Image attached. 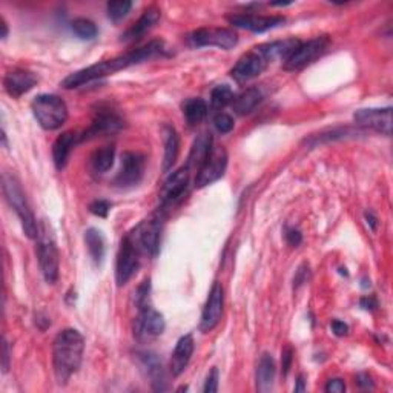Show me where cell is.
I'll use <instances>...</instances> for the list:
<instances>
[{
  "label": "cell",
  "instance_id": "cell-43",
  "mask_svg": "<svg viewBox=\"0 0 393 393\" xmlns=\"http://www.w3.org/2000/svg\"><path fill=\"white\" fill-rule=\"evenodd\" d=\"M309 280V266L307 265H303L295 274V278H294V287H300L301 285L307 283Z\"/></svg>",
  "mask_w": 393,
  "mask_h": 393
},
{
  "label": "cell",
  "instance_id": "cell-20",
  "mask_svg": "<svg viewBox=\"0 0 393 393\" xmlns=\"http://www.w3.org/2000/svg\"><path fill=\"white\" fill-rule=\"evenodd\" d=\"M195 350V342L193 335H185L181 337L177 342V346L173 352V357H170L169 362V370L173 377H180L186 370L188 364L190 362V358L194 355Z\"/></svg>",
  "mask_w": 393,
  "mask_h": 393
},
{
  "label": "cell",
  "instance_id": "cell-5",
  "mask_svg": "<svg viewBox=\"0 0 393 393\" xmlns=\"http://www.w3.org/2000/svg\"><path fill=\"white\" fill-rule=\"evenodd\" d=\"M37 258L45 281L49 285H54L58 280L60 255L54 234L46 221L40 223V230L37 237Z\"/></svg>",
  "mask_w": 393,
  "mask_h": 393
},
{
  "label": "cell",
  "instance_id": "cell-37",
  "mask_svg": "<svg viewBox=\"0 0 393 393\" xmlns=\"http://www.w3.org/2000/svg\"><path fill=\"white\" fill-rule=\"evenodd\" d=\"M149 292H150V281L149 278L143 281V285L140 286L136 292V303L138 306V309H143L149 305Z\"/></svg>",
  "mask_w": 393,
  "mask_h": 393
},
{
  "label": "cell",
  "instance_id": "cell-33",
  "mask_svg": "<svg viewBox=\"0 0 393 393\" xmlns=\"http://www.w3.org/2000/svg\"><path fill=\"white\" fill-rule=\"evenodd\" d=\"M234 98H235V94L233 88L228 85H218L213 89V93H210V106H213V109L215 111L223 109L225 106L233 103Z\"/></svg>",
  "mask_w": 393,
  "mask_h": 393
},
{
  "label": "cell",
  "instance_id": "cell-2",
  "mask_svg": "<svg viewBox=\"0 0 393 393\" xmlns=\"http://www.w3.org/2000/svg\"><path fill=\"white\" fill-rule=\"evenodd\" d=\"M85 350L83 335L76 329L58 332L53 342L54 375L60 386H65L82 366Z\"/></svg>",
  "mask_w": 393,
  "mask_h": 393
},
{
  "label": "cell",
  "instance_id": "cell-16",
  "mask_svg": "<svg viewBox=\"0 0 393 393\" xmlns=\"http://www.w3.org/2000/svg\"><path fill=\"white\" fill-rule=\"evenodd\" d=\"M229 24L252 33H265L286 24L285 16H257V14H233L228 17Z\"/></svg>",
  "mask_w": 393,
  "mask_h": 393
},
{
  "label": "cell",
  "instance_id": "cell-22",
  "mask_svg": "<svg viewBox=\"0 0 393 393\" xmlns=\"http://www.w3.org/2000/svg\"><path fill=\"white\" fill-rule=\"evenodd\" d=\"M78 142H82V138H80V134L74 133V131H66V133L57 137L53 145V160L58 170H62L66 166L68 158Z\"/></svg>",
  "mask_w": 393,
  "mask_h": 393
},
{
  "label": "cell",
  "instance_id": "cell-44",
  "mask_svg": "<svg viewBox=\"0 0 393 393\" xmlns=\"http://www.w3.org/2000/svg\"><path fill=\"white\" fill-rule=\"evenodd\" d=\"M9 364H11V349H9V342L4 338V346H2V369L6 374L9 370Z\"/></svg>",
  "mask_w": 393,
  "mask_h": 393
},
{
  "label": "cell",
  "instance_id": "cell-27",
  "mask_svg": "<svg viewBox=\"0 0 393 393\" xmlns=\"http://www.w3.org/2000/svg\"><path fill=\"white\" fill-rule=\"evenodd\" d=\"M214 146V140H213V136H210L209 133H203L200 134L195 142L193 145V148H190V154L188 157V163L186 166L190 169V170H198L200 166L205 163L206 157L209 155L210 149H213Z\"/></svg>",
  "mask_w": 393,
  "mask_h": 393
},
{
  "label": "cell",
  "instance_id": "cell-11",
  "mask_svg": "<svg viewBox=\"0 0 393 393\" xmlns=\"http://www.w3.org/2000/svg\"><path fill=\"white\" fill-rule=\"evenodd\" d=\"M146 158L143 154L126 150L122 155V168L114 178V185L120 189H129L137 186L145 175Z\"/></svg>",
  "mask_w": 393,
  "mask_h": 393
},
{
  "label": "cell",
  "instance_id": "cell-17",
  "mask_svg": "<svg viewBox=\"0 0 393 393\" xmlns=\"http://www.w3.org/2000/svg\"><path fill=\"white\" fill-rule=\"evenodd\" d=\"M267 62L265 57L261 56L257 49L250 51L238 58L235 66L230 69V77H233L238 83H246L249 80L258 77L267 68Z\"/></svg>",
  "mask_w": 393,
  "mask_h": 393
},
{
  "label": "cell",
  "instance_id": "cell-39",
  "mask_svg": "<svg viewBox=\"0 0 393 393\" xmlns=\"http://www.w3.org/2000/svg\"><path fill=\"white\" fill-rule=\"evenodd\" d=\"M218 381H220L218 369H217V367H213V370L209 372V375H208V378H206L203 392H205V393H215V392H218Z\"/></svg>",
  "mask_w": 393,
  "mask_h": 393
},
{
  "label": "cell",
  "instance_id": "cell-8",
  "mask_svg": "<svg viewBox=\"0 0 393 393\" xmlns=\"http://www.w3.org/2000/svg\"><path fill=\"white\" fill-rule=\"evenodd\" d=\"M228 168V153L223 146H213L205 163L200 166L195 175V188L203 189L215 183L225 175Z\"/></svg>",
  "mask_w": 393,
  "mask_h": 393
},
{
  "label": "cell",
  "instance_id": "cell-40",
  "mask_svg": "<svg viewBox=\"0 0 393 393\" xmlns=\"http://www.w3.org/2000/svg\"><path fill=\"white\" fill-rule=\"evenodd\" d=\"M292 361H294V350L287 346L283 352H281V370H283L285 377H287V374H289Z\"/></svg>",
  "mask_w": 393,
  "mask_h": 393
},
{
  "label": "cell",
  "instance_id": "cell-10",
  "mask_svg": "<svg viewBox=\"0 0 393 393\" xmlns=\"http://www.w3.org/2000/svg\"><path fill=\"white\" fill-rule=\"evenodd\" d=\"M140 255H142V252L137 249L133 240L126 235L122 240V245H120L117 254L116 281L118 286H125L136 275V272L140 267Z\"/></svg>",
  "mask_w": 393,
  "mask_h": 393
},
{
  "label": "cell",
  "instance_id": "cell-36",
  "mask_svg": "<svg viewBox=\"0 0 393 393\" xmlns=\"http://www.w3.org/2000/svg\"><path fill=\"white\" fill-rule=\"evenodd\" d=\"M214 126L220 134H228L234 129V118L226 113H217L214 116Z\"/></svg>",
  "mask_w": 393,
  "mask_h": 393
},
{
  "label": "cell",
  "instance_id": "cell-48",
  "mask_svg": "<svg viewBox=\"0 0 393 393\" xmlns=\"http://www.w3.org/2000/svg\"><path fill=\"white\" fill-rule=\"evenodd\" d=\"M359 305L364 310H375L378 307V301L375 297H364V298H361Z\"/></svg>",
  "mask_w": 393,
  "mask_h": 393
},
{
  "label": "cell",
  "instance_id": "cell-19",
  "mask_svg": "<svg viewBox=\"0 0 393 393\" xmlns=\"http://www.w3.org/2000/svg\"><path fill=\"white\" fill-rule=\"evenodd\" d=\"M37 83H39V77L34 73L28 71V69H24V68L11 69V71H8L5 74V78H4L5 91L14 98L22 97L24 94L28 93V91H31Z\"/></svg>",
  "mask_w": 393,
  "mask_h": 393
},
{
  "label": "cell",
  "instance_id": "cell-47",
  "mask_svg": "<svg viewBox=\"0 0 393 393\" xmlns=\"http://www.w3.org/2000/svg\"><path fill=\"white\" fill-rule=\"evenodd\" d=\"M357 384L361 389H369V390L374 389V381H372V378L367 374H359L357 378Z\"/></svg>",
  "mask_w": 393,
  "mask_h": 393
},
{
  "label": "cell",
  "instance_id": "cell-42",
  "mask_svg": "<svg viewBox=\"0 0 393 393\" xmlns=\"http://www.w3.org/2000/svg\"><path fill=\"white\" fill-rule=\"evenodd\" d=\"M325 390L329 393H342L346 390V382L341 378H332L327 381Z\"/></svg>",
  "mask_w": 393,
  "mask_h": 393
},
{
  "label": "cell",
  "instance_id": "cell-23",
  "mask_svg": "<svg viewBox=\"0 0 393 393\" xmlns=\"http://www.w3.org/2000/svg\"><path fill=\"white\" fill-rule=\"evenodd\" d=\"M160 19H161V13L158 8H155V6L148 8L146 11L142 14V17H140L137 22L122 36V40L123 42H133V40L142 39L146 33H149L150 29H153L160 22Z\"/></svg>",
  "mask_w": 393,
  "mask_h": 393
},
{
  "label": "cell",
  "instance_id": "cell-29",
  "mask_svg": "<svg viewBox=\"0 0 393 393\" xmlns=\"http://www.w3.org/2000/svg\"><path fill=\"white\" fill-rule=\"evenodd\" d=\"M261 100H263V94L258 88H247L241 94L235 96L233 108L238 116H246L261 103Z\"/></svg>",
  "mask_w": 393,
  "mask_h": 393
},
{
  "label": "cell",
  "instance_id": "cell-15",
  "mask_svg": "<svg viewBox=\"0 0 393 393\" xmlns=\"http://www.w3.org/2000/svg\"><path fill=\"white\" fill-rule=\"evenodd\" d=\"M166 322L163 315L157 312L153 306L138 309V317L136 320L134 334L140 340H150L160 337L165 332Z\"/></svg>",
  "mask_w": 393,
  "mask_h": 393
},
{
  "label": "cell",
  "instance_id": "cell-34",
  "mask_svg": "<svg viewBox=\"0 0 393 393\" xmlns=\"http://www.w3.org/2000/svg\"><path fill=\"white\" fill-rule=\"evenodd\" d=\"M71 28H73L74 34L80 39H83V40H93L98 34L97 25L93 22V20L85 19V17L76 19L73 22V25H71Z\"/></svg>",
  "mask_w": 393,
  "mask_h": 393
},
{
  "label": "cell",
  "instance_id": "cell-32",
  "mask_svg": "<svg viewBox=\"0 0 393 393\" xmlns=\"http://www.w3.org/2000/svg\"><path fill=\"white\" fill-rule=\"evenodd\" d=\"M114 158H116V146L108 145V146H103L102 149L96 150L93 158H91V163H93V169L96 173L105 174L114 166Z\"/></svg>",
  "mask_w": 393,
  "mask_h": 393
},
{
  "label": "cell",
  "instance_id": "cell-7",
  "mask_svg": "<svg viewBox=\"0 0 393 393\" xmlns=\"http://www.w3.org/2000/svg\"><path fill=\"white\" fill-rule=\"evenodd\" d=\"M133 240L137 249L149 257H157L160 250V238H161V220L154 215L136 226L133 233L128 234Z\"/></svg>",
  "mask_w": 393,
  "mask_h": 393
},
{
  "label": "cell",
  "instance_id": "cell-9",
  "mask_svg": "<svg viewBox=\"0 0 393 393\" xmlns=\"http://www.w3.org/2000/svg\"><path fill=\"white\" fill-rule=\"evenodd\" d=\"M189 44L193 46H217L221 49H233L238 44V34L229 28H200L190 33Z\"/></svg>",
  "mask_w": 393,
  "mask_h": 393
},
{
  "label": "cell",
  "instance_id": "cell-18",
  "mask_svg": "<svg viewBox=\"0 0 393 393\" xmlns=\"http://www.w3.org/2000/svg\"><path fill=\"white\" fill-rule=\"evenodd\" d=\"M123 128V118L120 117L116 111L113 109H100L97 111V114L93 120V123L85 131V133L80 136V138L89 140L98 136H108V134H114L117 131Z\"/></svg>",
  "mask_w": 393,
  "mask_h": 393
},
{
  "label": "cell",
  "instance_id": "cell-24",
  "mask_svg": "<svg viewBox=\"0 0 393 393\" xmlns=\"http://www.w3.org/2000/svg\"><path fill=\"white\" fill-rule=\"evenodd\" d=\"M140 361H142V366L148 372V377L150 378V384L153 389L157 392L166 390V379H165V372L163 364H161L160 358L153 354V352H140L138 354Z\"/></svg>",
  "mask_w": 393,
  "mask_h": 393
},
{
  "label": "cell",
  "instance_id": "cell-3",
  "mask_svg": "<svg viewBox=\"0 0 393 393\" xmlns=\"http://www.w3.org/2000/svg\"><path fill=\"white\" fill-rule=\"evenodd\" d=\"M2 193L6 203L17 214L20 223H22L25 235L31 240H37L40 225H37V220L33 214L31 206L28 205L22 185H20V181L16 178V175L8 173L2 175Z\"/></svg>",
  "mask_w": 393,
  "mask_h": 393
},
{
  "label": "cell",
  "instance_id": "cell-6",
  "mask_svg": "<svg viewBox=\"0 0 393 393\" xmlns=\"http://www.w3.org/2000/svg\"><path fill=\"white\" fill-rule=\"evenodd\" d=\"M329 45L330 40L327 36H318L307 40V42H301L295 51L285 60L283 68L286 71H300L325 54Z\"/></svg>",
  "mask_w": 393,
  "mask_h": 393
},
{
  "label": "cell",
  "instance_id": "cell-1",
  "mask_svg": "<svg viewBox=\"0 0 393 393\" xmlns=\"http://www.w3.org/2000/svg\"><path fill=\"white\" fill-rule=\"evenodd\" d=\"M166 45L163 40H150L146 45L140 46L133 51L125 53L122 56H117L114 58L103 60V62H98L91 65L88 68L80 69L73 74H69L63 82L62 86L65 89H74L80 88L86 83L94 82V80H100L108 76H113L122 69H126L129 66H134L138 63H143L146 60H153L161 56H166Z\"/></svg>",
  "mask_w": 393,
  "mask_h": 393
},
{
  "label": "cell",
  "instance_id": "cell-35",
  "mask_svg": "<svg viewBox=\"0 0 393 393\" xmlns=\"http://www.w3.org/2000/svg\"><path fill=\"white\" fill-rule=\"evenodd\" d=\"M131 8H133V2H131V0H113V2H108L106 5L108 17L113 20V22H118V20H122L128 16Z\"/></svg>",
  "mask_w": 393,
  "mask_h": 393
},
{
  "label": "cell",
  "instance_id": "cell-25",
  "mask_svg": "<svg viewBox=\"0 0 393 393\" xmlns=\"http://www.w3.org/2000/svg\"><path fill=\"white\" fill-rule=\"evenodd\" d=\"M366 131H362L361 128H352V126H344V128H332L327 131H322V133L306 138V143L309 146H318L322 143H330L335 142V140H346V138H355L364 134Z\"/></svg>",
  "mask_w": 393,
  "mask_h": 393
},
{
  "label": "cell",
  "instance_id": "cell-50",
  "mask_svg": "<svg viewBox=\"0 0 393 393\" xmlns=\"http://www.w3.org/2000/svg\"><path fill=\"white\" fill-rule=\"evenodd\" d=\"M2 28H4V33H2V39L5 40L8 37V24L5 22V19H2Z\"/></svg>",
  "mask_w": 393,
  "mask_h": 393
},
{
  "label": "cell",
  "instance_id": "cell-46",
  "mask_svg": "<svg viewBox=\"0 0 393 393\" xmlns=\"http://www.w3.org/2000/svg\"><path fill=\"white\" fill-rule=\"evenodd\" d=\"M364 218H366V223H367V226L372 229V233H377L378 225H379L378 217H377L374 213H372V210H366Z\"/></svg>",
  "mask_w": 393,
  "mask_h": 393
},
{
  "label": "cell",
  "instance_id": "cell-14",
  "mask_svg": "<svg viewBox=\"0 0 393 393\" xmlns=\"http://www.w3.org/2000/svg\"><path fill=\"white\" fill-rule=\"evenodd\" d=\"M189 178L190 169L188 166H181L165 180V183L160 190L161 208L174 206L177 201L183 198L189 186Z\"/></svg>",
  "mask_w": 393,
  "mask_h": 393
},
{
  "label": "cell",
  "instance_id": "cell-49",
  "mask_svg": "<svg viewBox=\"0 0 393 393\" xmlns=\"http://www.w3.org/2000/svg\"><path fill=\"white\" fill-rule=\"evenodd\" d=\"M295 392H305L306 390V381H305V375H300L297 379V386L294 389Z\"/></svg>",
  "mask_w": 393,
  "mask_h": 393
},
{
  "label": "cell",
  "instance_id": "cell-12",
  "mask_svg": "<svg viewBox=\"0 0 393 393\" xmlns=\"http://www.w3.org/2000/svg\"><path fill=\"white\" fill-rule=\"evenodd\" d=\"M354 120L362 131H375L386 137L392 136V108H367L358 109Z\"/></svg>",
  "mask_w": 393,
  "mask_h": 393
},
{
  "label": "cell",
  "instance_id": "cell-38",
  "mask_svg": "<svg viewBox=\"0 0 393 393\" xmlns=\"http://www.w3.org/2000/svg\"><path fill=\"white\" fill-rule=\"evenodd\" d=\"M111 210V203L106 200H96L89 205V213L100 218H106Z\"/></svg>",
  "mask_w": 393,
  "mask_h": 393
},
{
  "label": "cell",
  "instance_id": "cell-21",
  "mask_svg": "<svg viewBox=\"0 0 393 393\" xmlns=\"http://www.w3.org/2000/svg\"><path fill=\"white\" fill-rule=\"evenodd\" d=\"M301 44V40L290 37L286 40H275V42L270 44H263L257 46V51L265 57V60L267 63L274 62V60H285L295 51L297 46Z\"/></svg>",
  "mask_w": 393,
  "mask_h": 393
},
{
  "label": "cell",
  "instance_id": "cell-28",
  "mask_svg": "<svg viewBox=\"0 0 393 393\" xmlns=\"http://www.w3.org/2000/svg\"><path fill=\"white\" fill-rule=\"evenodd\" d=\"M165 136V157H163V170L169 173L173 166L175 165L178 153H180V137L174 126L165 125L163 128Z\"/></svg>",
  "mask_w": 393,
  "mask_h": 393
},
{
  "label": "cell",
  "instance_id": "cell-31",
  "mask_svg": "<svg viewBox=\"0 0 393 393\" xmlns=\"http://www.w3.org/2000/svg\"><path fill=\"white\" fill-rule=\"evenodd\" d=\"M183 114L189 126H197L208 116V103L203 98H188L183 103Z\"/></svg>",
  "mask_w": 393,
  "mask_h": 393
},
{
  "label": "cell",
  "instance_id": "cell-13",
  "mask_svg": "<svg viewBox=\"0 0 393 393\" xmlns=\"http://www.w3.org/2000/svg\"><path fill=\"white\" fill-rule=\"evenodd\" d=\"M223 306L225 289L221 286V283L215 281L209 290L206 305L203 307V314H201L200 330L203 332V334H209V332H213L218 326L221 317H223Z\"/></svg>",
  "mask_w": 393,
  "mask_h": 393
},
{
  "label": "cell",
  "instance_id": "cell-41",
  "mask_svg": "<svg viewBox=\"0 0 393 393\" xmlns=\"http://www.w3.org/2000/svg\"><path fill=\"white\" fill-rule=\"evenodd\" d=\"M285 237H286L287 243L294 247L300 246L301 241H303V234H301V230L297 228H287Z\"/></svg>",
  "mask_w": 393,
  "mask_h": 393
},
{
  "label": "cell",
  "instance_id": "cell-26",
  "mask_svg": "<svg viewBox=\"0 0 393 393\" xmlns=\"http://www.w3.org/2000/svg\"><path fill=\"white\" fill-rule=\"evenodd\" d=\"M277 374V366L275 359L270 354H263L258 361L257 366V390L258 392H270L274 387Z\"/></svg>",
  "mask_w": 393,
  "mask_h": 393
},
{
  "label": "cell",
  "instance_id": "cell-30",
  "mask_svg": "<svg viewBox=\"0 0 393 393\" xmlns=\"http://www.w3.org/2000/svg\"><path fill=\"white\" fill-rule=\"evenodd\" d=\"M85 243L88 247V252L91 258L94 260L96 265H102V261L105 258V238L96 228H89L85 230Z\"/></svg>",
  "mask_w": 393,
  "mask_h": 393
},
{
  "label": "cell",
  "instance_id": "cell-45",
  "mask_svg": "<svg viewBox=\"0 0 393 393\" xmlns=\"http://www.w3.org/2000/svg\"><path fill=\"white\" fill-rule=\"evenodd\" d=\"M330 327H332V332H334L337 337H344V335H347V332H349V326L346 325L344 321H340V320L332 321Z\"/></svg>",
  "mask_w": 393,
  "mask_h": 393
},
{
  "label": "cell",
  "instance_id": "cell-4",
  "mask_svg": "<svg viewBox=\"0 0 393 393\" xmlns=\"http://www.w3.org/2000/svg\"><path fill=\"white\" fill-rule=\"evenodd\" d=\"M31 111L37 123L46 131L62 128L68 118V106L56 94H39L31 102Z\"/></svg>",
  "mask_w": 393,
  "mask_h": 393
}]
</instances>
